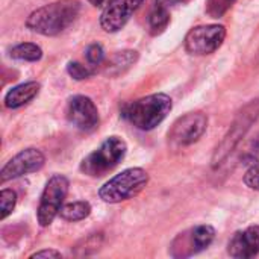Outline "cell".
I'll return each instance as SVG.
<instances>
[{
  "label": "cell",
  "instance_id": "obj_4",
  "mask_svg": "<svg viewBox=\"0 0 259 259\" xmlns=\"http://www.w3.org/2000/svg\"><path fill=\"white\" fill-rule=\"evenodd\" d=\"M126 152L127 146L124 140L115 135L109 137L80 162V171L93 178L105 176L124 159Z\"/></svg>",
  "mask_w": 259,
  "mask_h": 259
},
{
  "label": "cell",
  "instance_id": "obj_1",
  "mask_svg": "<svg viewBox=\"0 0 259 259\" xmlns=\"http://www.w3.org/2000/svg\"><path fill=\"white\" fill-rule=\"evenodd\" d=\"M77 0H58L35 9L26 20L27 29L44 36H55L64 32L79 15Z\"/></svg>",
  "mask_w": 259,
  "mask_h": 259
},
{
  "label": "cell",
  "instance_id": "obj_6",
  "mask_svg": "<svg viewBox=\"0 0 259 259\" xmlns=\"http://www.w3.org/2000/svg\"><path fill=\"white\" fill-rule=\"evenodd\" d=\"M258 115L259 100H253L250 105H247L240 112V115L237 117V120L231 126V131L228 132V135L225 137V140L222 141V144L217 147V150L214 153V158H212V167L214 168L220 167L223 164V161L229 156V153L238 146V143L246 135V132L250 129V126L258 118Z\"/></svg>",
  "mask_w": 259,
  "mask_h": 259
},
{
  "label": "cell",
  "instance_id": "obj_24",
  "mask_svg": "<svg viewBox=\"0 0 259 259\" xmlns=\"http://www.w3.org/2000/svg\"><path fill=\"white\" fill-rule=\"evenodd\" d=\"M88 2L94 6H106L111 0H88Z\"/></svg>",
  "mask_w": 259,
  "mask_h": 259
},
{
  "label": "cell",
  "instance_id": "obj_20",
  "mask_svg": "<svg viewBox=\"0 0 259 259\" xmlns=\"http://www.w3.org/2000/svg\"><path fill=\"white\" fill-rule=\"evenodd\" d=\"M67 71H68V74H70L73 79H76V80L88 79V77H91L93 73H94V70H93L90 65H83V64L76 62V61H74V62H68Z\"/></svg>",
  "mask_w": 259,
  "mask_h": 259
},
{
  "label": "cell",
  "instance_id": "obj_14",
  "mask_svg": "<svg viewBox=\"0 0 259 259\" xmlns=\"http://www.w3.org/2000/svg\"><path fill=\"white\" fill-rule=\"evenodd\" d=\"M187 235H188V240L185 238L184 234H181L182 243L188 246L187 249H190V255H194L208 249L212 244L215 238V229L209 225H199L193 228L191 231H188Z\"/></svg>",
  "mask_w": 259,
  "mask_h": 259
},
{
  "label": "cell",
  "instance_id": "obj_9",
  "mask_svg": "<svg viewBox=\"0 0 259 259\" xmlns=\"http://www.w3.org/2000/svg\"><path fill=\"white\" fill-rule=\"evenodd\" d=\"M46 158L41 150L29 147L17 153L14 158H11L0 171L2 182H8L21 176H26L29 173H35L44 167Z\"/></svg>",
  "mask_w": 259,
  "mask_h": 259
},
{
  "label": "cell",
  "instance_id": "obj_22",
  "mask_svg": "<svg viewBox=\"0 0 259 259\" xmlns=\"http://www.w3.org/2000/svg\"><path fill=\"white\" fill-rule=\"evenodd\" d=\"M244 184L250 188L259 191V162L253 164L244 175Z\"/></svg>",
  "mask_w": 259,
  "mask_h": 259
},
{
  "label": "cell",
  "instance_id": "obj_2",
  "mask_svg": "<svg viewBox=\"0 0 259 259\" xmlns=\"http://www.w3.org/2000/svg\"><path fill=\"white\" fill-rule=\"evenodd\" d=\"M173 102L164 93L150 94L129 103L123 109L124 118L140 131H152L170 114Z\"/></svg>",
  "mask_w": 259,
  "mask_h": 259
},
{
  "label": "cell",
  "instance_id": "obj_8",
  "mask_svg": "<svg viewBox=\"0 0 259 259\" xmlns=\"http://www.w3.org/2000/svg\"><path fill=\"white\" fill-rule=\"evenodd\" d=\"M208 117L202 112H188L178 118L168 132V140L176 147L191 146L206 132Z\"/></svg>",
  "mask_w": 259,
  "mask_h": 259
},
{
  "label": "cell",
  "instance_id": "obj_21",
  "mask_svg": "<svg viewBox=\"0 0 259 259\" xmlns=\"http://www.w3.org/2000/svg\"><path fill=\"white\" fill-rule=\"evenodd\" d=\"M87 61L90 62V65H100L105 59V52H103V47L100 44H91L88 49H87Z\"/></svg>",
  "mask_w": 259,
  "mask_h": 259
},
{
  "label": "cell",
  "instance_id": "obj_19",
  "mask_svg": "<svg viewBox=\"0 0 259 259\" xmlns=\"http://www.w3.org/2000/svg\"><path fill=\"white\" fill-rule=\"evenodd\" d=\"M15 203H17V194L15 191L9 190V188H5L0 191V208H2V214H0V219L5 220L8 215L12 214L14 208H15Z\"/></svg>",
  "mask_w": 259,
  "mask_h": 259
},
{
  "label": "cell",
  "instance_id": "obj_12",
  "mask_svg": "<svg viewBox=\"0 0 259 259\" xmlns=\"http://www.w3.org/2000/svg\"><path fill=\"white\" fill-rule=\"evenodd\" d=\"M228 253L235 259L253 258L259 253V226H249L234 234L228 244Z\"/></svg>",
  "mask_w": 259,
  "mask_h": 259
},
{
  "label": "cell",
  "instance_id": "obj_10",
  "mask_svg": "<svg viewBox=\"0 0 259 259\" xmlns=\"http://www.w3.org/2000/svg\"><path fill=\"white\" fill-rule=\"evenodd\" d=\"M67 118L82 132H93L99 127L100 123L97 106L87 96H74L68 100Z\"/></svg>",
  "mask_w": 259,
  "mask_h": 259
},
{
  "label": "cell",
  "instance_id": "obj_17",
  "mask_svg": "<svg viewBox=\"0 0 259 259\" xmlns=\"http://www.w3.org/2000/svg\"><path fill=\"white\" fill-rule=\"evenodd\" d=\"M168 21H170V14H168V9L164 6V3L158 2L152 12H150V18H149V23H150V29L153 33H161L167 26H168Z\"/></svg>",
  "mask_w": 259,
  "mask_h": 259
},
{
  "label": "cell",
  "instance_id": "obj_7",
  "mask_svg": "<svg viewBox=\"0 0 259 259\" xmlns=\"http://www.w3.org/2000/svg\"><path fill=\"white\" fill-rule=\"evenodd\" d=\"M226 38L223 24H205L191 29L185 36V50L191 55L203 56L214 53Z\"/></svg>",
  "mask_w": 259,
  "mask_h": 259
},
{
  "label": "cell",
  "instance_id": "obj_13",
  "mask_svg": "<svg viewBox=\"0 0 259 259\" xmlns=\"http://www.w3.org/2000/svg\"><path fill=\"white\" fill-rule=\"evenodd\" d=\"M39 88H41V85L35 80L24 82V83H20V85L11 88L5 96V106L9 109H18V108L27 105L38 96Z\"/></svg>",
  "mask_w": 259,
  "mask_h": 259
},
{
  "label": "cell",
  "instance_id": "obj_11",
  "mask_svg": "<svg viewBox=\"0 0 259 259\" xmlns=\"http://www.w3.org/2000/svg\"><path fill=\"white\" fill-rule=\"evenodd\" d=\"M143 2L144 0H111L100 15V26L106 32H118L126 26Z\"/></svg>",
  "mask_w": 259,
  "mask_h": 259
},
{
  "label": "cell",
  "instance_id": "obj_5",
  "mask_svg": "<svg viewBox=\"0 0 259 259\" xmlns=\"http://www.w3.org/2000/svg\"><path fill=\"white\" fill-rule=\"evenodd\" d=\"M68 179L62 175H55L47 181L36 209V220L41 228L50 226L56 215H59V211L68 194Z\"/></svg>",
  "mask_w": 259,
  "mask_h": 259
},
{
  "label": "cell",
  "instance_id": "obj_18",
  "mask_svg": "<svg viewBox=\"0 0 259 259\" xmlns=\"http://www.w3.org/2000/svg\"><path fill=\"white\" fill-rule=\"evenodd\" d=\"M138 55L137 52L134 50H123V52H118L115 53V56L112 58L109 67H108V71L111 73L112 70H115V73H120L123 71L124 68H129L135 61H137Z\"/></svg>",
  "mask_w": 259,
  "mask_h": 259
},
{
  "label": "cell",
  "instance_id": "obj_16",
  "mask_svg": "<svg viewBox=\"0 0 259 259\" xmlns=\"http://www.w3.org/2000/svg\"><path fill=\"white\" fill-rule=\"evenodd\" d=\"M11 58L27 62H36L42 58V50L33 42H21L11 49Z\"/></svg>",
  "mask_w": 259,
  "mask_h": 259
},
{
  "label": "cell",
  "instance_id": "obj_15",
  "mask_svg": "<svg viewBox=\"0 0 259 259\" xmlns=\"http://www.w3.org/2000/svg\"><path fill=\"white\" fill-rule=\"evenodd\" d=\"M91 214V205L87 200H77L62 205L59 215L65 222H80Z\"/></svg>",
  "mask_w": 259,
  "mask_h": 259
},
{
  "label": "cell",
  "instance_id": "obj_23",
  "mask_svg": "<svg viewBox=\"0 0 259 259\" xmlns=\"http://www.w3.org/2000/svg\"><path fill=\"white\" fill-rule=\"evenodd\" d=\"M29 258H62V255H61V252H58V250L47 249V250L35 252V253H32Z\"/></svg>",
  "mask_w": 259,
  "mask_h": 259
},
{
  "label": "cell",
  "instance_id": "obj_3",
  "mask_svg": "<svg viewBox=\"0 0 259 259\" xmlns=\"http://www.w3.org/2000/svg\"><path fill=\"white\" fill-rule=\"evenodd\" d=\"M149 182V175L140 167L126 168L111 178L99 190V197L105 203H120L137 196Z\"/></svg>",
  "mask_w": 259,
  "mask_h": 259
}]
</instances>
